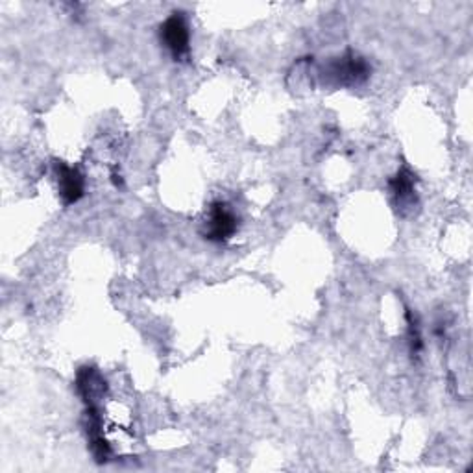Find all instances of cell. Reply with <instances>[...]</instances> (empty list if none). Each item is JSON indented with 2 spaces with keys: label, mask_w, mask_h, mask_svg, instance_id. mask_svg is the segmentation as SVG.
Segmentation results:
<instances>
[{
  "label": "cell",
  "mask_w": 473,
  "mask_h": 473,
  "mask_svg": "<svg viewBox=\"0 0 473 473\" xmlns=\"http://www.w3.org/2000/svg\"><path fill=\"white\" fill-rule=\"evenodd\" d=\"M370 75V67L367 59L348 52L346 56L331 61L326 67V78L335 85H357L365 82Z\"/></svg>",
  "instance_id": "obj_1"
},
{
  "label": "cell",
  "mask_w": 473,
  "mask_h": 473,
  "mask_svg": "<svg viewBox=\"0 0 473 473\" xmlns=\"http://www.w3.org/2000/svg\"><path fill=\"white\" fill-rule=\"evenodd\" d=\"M162 43L176 61H184L191 54L189 25L182 13L170 15L162 27Z\"/></svg>",
  "instance_id": "obj_2"
},
{
  "label": "cell",
  "mask_w": 473,
  "mask_h": 473,
  "mask_svg": "<svg viewBox=\"0 0 473 473\" xmlns=\"http://www.w3.org/2000/svg\"><path fill=\"white\" fill-rule=\"evenodd\" d=\"M237 226L239 224L233 211L224 201H215L209 209L206 239L213 242H226L235 235Z\"/></svg>",
  "instance_id": "obj_3"
},
{
  "label": "cell",
  "mask_w": 473,
  "mask_h": 473,
  "mask_svg": "<svg viewBox=\"0 0 473 473\" xmlns=\"http://www.w3.org/2000/svg\"><path fill=\"white\" fill-rule=\"evenodd\" d=\"M56 176H58V189H59V196L63 200V204L65 206L76 204L85 191L83 176L76 169L65 163H56Z\"/></svg>",
  "instance_id": "obj_4"
},
{
  "label": "cell",
  "mask_w": 473,
  "mask_h": 473,
  "mask_svg": "<svg viewBox=\"0 0 473 473\" xmlns=\"http://www.w3.org/2000/svg\"><path fill=\"white\" fill-rule=\"evenodd\" d=\"M390 191L398 200V204H411L414 200V176L409 170H399L390 179Z\"/></svg>",
  "instance_id": "obj_5"
}]
</instances>
